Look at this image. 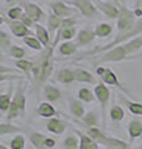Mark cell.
Here are the masks:
<instances>
[{
  "mask_svg": "<svg viewBox=\"0 0 142 149\" xmlns=\"http://www.w3.org/2000/svg\"><path fill=\"white\" fill-rule=\"evenodd\" d=\"M120 8V14L117 16V30L118 34L117 35H124L126 32H129L132 27L136 24V13L134 10H131L126 6V4H118Z\"/></svg>",
  "mask_w": 142,
  "mask_h": 149,
  "instance_id": "cell-3",
  "label": "cell"
},
{
  "mask_svg": "<svg viewBox=\"0 0 142 149\" xmlns=\"http://www.w3.org/2000/svg\"><path fill=\"white\" fill-rule=\"evenodd\" d=\"M64 149H79V142L75 137H67L64 141Z\"/></svg>",
  "mask_w": 142,
  "mask_h": 149,
  "instance_id": "cell-41",
  "label": "cell"
},
{
  "mask_svg": "<svg viewBox=\"0 0 142 149\" xmlns=\"http://www.w3.org/2000/svg\"><path fill=\"white\" fill-rule=\"evenodd\" d=\"M24 11H25V14L29 17H31L32 20H34V22H39L42 17H44V15H45V13H44V10L37 5V4H35V3H25L24 4Z\"/></svg>",
  "mask_w": 142,
  "mask_h": 149,
  "instance_id": "cell-12",
  "label": "cell"
},
{
  "mask_svg": "<svg viewBox=\"0 0 142 149\" xmlns=\"http://www.w3.org/2000/svg\"><path fill=\"white\" fill-rule=\"evenodd\" d=\"M8 54H9V56H11V57L19 60V58H24V56H25V50L22 47H19L16 45H11L10 49L8 50Z\"/></svg>",
  "mask_w": 142,
  "mask_h": 149,
  "instance_id": "cell-37",
  "label": "cell"
},
{
  "mask_svg": "<svg viewBox=\"0 0 142 149\" xmlns=\"http://www.w3.org/2000/svg\"><path fill=\"white\" fill-rule=\"evenodd\" d=\"M35 35L36 37L39 39V41L42 44V46H44L45 49L50 47V42H51V36L49 34V30H47V27H44L42 25H40L39 22H35Z\"/></svg>",
  "mask_w": 142,
  "mask_h": 149,
  "instance_id": "cell-13",
  "label": "cell"
},
{
  "mask_svg": "<svg viewBox=\"0 0 142 149\" xmlns=\"http://www.w3.org/2000/svg\"><path fill=\"white\" fill-rule=\"evenodd\" d=\"M69 103H70V109H71V113H72L75 117L81 119L84 118L85 116V108H84V104L76 98H70L69 100Z\"/></svg>",
  "mask_w": 142,
  "mask_h": 149,
  "instance_id": "cell-20",
  "label": "cell"
},
{
  "mask_svg": "<svg viewBox=\"0 0 142 149\" xmlns=\"http://www.w3.org/2000/svg\"><path fill=\"white\" fill-rule=\"evenodd\" d=\"M58 80L64 83V85H71L72 82H75V72L74 70L70 68H63L58 72Z\"/></svg>",
  "mask_w": 142,
  "mask_h": 149,
  "instance_id": "cell-22",
  "label": "cell"
},
{
  "mask_svg": "<svg viewBox=\"0 0 142 149\" xmlns=\"http://www.w3.org/2000/svg\"><path fill=\"white\" fill-rule=\"evenodd\" d=\"M55 144H56V142L54 141V139L46 138L45 142H44V147H45V148H53V147H55Z\"/></svg>",
  "mask_w": 142,
  "mask_h": 149,
  "instance_id": "cell-45",
  "label": "cell"
},
{
  "mask_svg": "<svg viewBox=\"0 0 142 149\" xmlns=\"http://www.w3.org/2000/svg\"><path fill=\"white\" fill-rule=\"evenodd\" d=\"M130 56L127 54V50L125 47L124 44H120L117 46H113V47L106 50L103 52L100 58L97 60V63H105V62H120L124 61V60L129 58Z\"/></svg>",
  "mask_w": 142,
  "mask_h": 149,
  "instance_id": "cell-5",
  "label": "cell"
},
{
  "mask_svg": "<svg viewBox=\"0 0 142 149\" xmlns=\"http://www.w3.org/2000/svg\"><path fill=\"white\" fill-rule=\"evenodd\" d=\"M75 132L80 138L79 149H98V143L95 139H92L89 134H84L79 130H75Z\"/></svg>",
  "mask_w": 142,
  "mask_h": 149,
  "instance_id": "cell-14",
  "label": "cell"
},
{
  "mask_svg": "<svg viewBox=\"0 0 142 149\" xmlns=\"http://www.w3.org/2000/svg\"><path fill=\"white\" fill-rule=\"evenodd\" d=\"M29 138H30V142L32 143V146L37 149H40V148H44V142L47 137L40 132H30Z\"/></svg>",
  "mask_w": 142,
  "mask_h": 149,
  "instance_id": "cell-27",
  "label": "cell"
},
{
  "mask_svg": "<svg viewBox=\"0 0 142 149\" xmlns=\"http://www.w3.org/2000/svg\"><path fill=\"white\" fill-rule=\"evenodd\" d=\"M0 58H1V52H0Z\"/></svg>",
  "mask_w": 142,
  "mask_h": 149,
  "instance_id": "cell-51",
  "label": "cell"
},
{
  "mask_svg": "<svg viewBox=\"0 0 142 149\" xmlns=\"http://www.w3.org/2000/svg\"><path fill=\"white\" fill-rule=\"evenodd\" d=\"M11 90L9 91L8 93H4V95L0 96V111L3 112H6L10 107V103H11Z\"/></svg>",
  "mask_w": 142,
  "mask_h": 149,
  "instance_id": "cell-33",
  "label": "cell"
},
{
  "mask_svg": "<svg viewBox=\"0 0 142 149\" xmlns=\"http://www.w3.org/2000/svg\"><path fill=\"white\" fill-rule=\"evenodd\" d=\"M20 21H22L24 24H25V25H26L27 27H31V26H34V25H35L34 20H32L31 17H29V16H27L25 13L22 14V16H21V19H20Z\"/></svg>",
  "mask_w": 142,
  "mask_h": 149,
  "instance_id": "cell-43",
  "label": "cell"
},
{
  "mask_svg": "<svg viewBox=\"0 0 142 149\" xmlns=\"http://www.w3.org/2000/svg\"><path fill=\"white\" fill-rule=\"evenodd\" d=\"M112 26L108 24V22H100L97 24L96 27H95V35L96 37H100V39H103V37H107L112 34Z\"/></svg>",
  "mask_w": 142,
  "mask_h": 149,
  "instance_id": "cell-24",
  "label": "cell"
},
{
  "mask_svg": "<svg viewBox=\"0 0 142 149\" xmlns=\"http://www.w3.org/2000/svg\"><path fill=\"white\" fill-rule=\"evenodd\" d=\"M53 52H54V49H51V46L47 47L44 56L32 66L31 73H32L34 80L37 83H41V85L45 83V81L50 77L51 72H53V68H54Z\"/></svg>",
  "mask_w": 142,
  "mask_h": 149,
  "instance_id": "cell-1",
  "label": "cell"
},
{
  "mask_svg": "<svg viewBox=\"0 0 142 149\" xmlns=\"http://www.w3.org/2000/svg\"><path fill=\"white\" fill-rule=\"evenodd\" d=\"M25 147V139L22 136H16L11 139L10 142V148L11 149H24Z\"/></svg>",
  "mask_w": 142,
  "mask_h": 149,
  "instance_id": "cell-40",
  "label": "cell"
},
{
  "mask_svg": "<svg viewBox=\"0 0 142 149\" xmlns=\"http://www.w3.org/2000/svg\"><path fill=\"white\" fill-rule=\"evenodd\" d=\"M67 4H71L74 8H76L80 11L82 16L87 17V19H93L97 16L98 10L95 6V4L91 0H67Z\"/></svg>",
  "mask_w": 142,
  "mask_h": 149,
  "instance_id": "cell-6",
  "label": "cell"
},
{
  "mask_svg": "<svg viewBox=\"0 0 142 149\" xmlns=\"http://www.w3.org/2000/svg\"><path fill=\"white\" fill-rule=\"evenodd\" d=\"M24 13H25L24 11V8H21V6H11L8 10V19H10V20H20Z\"/></svg>",
  "mask_w": 142,
  "mask_h": 149,
  "instance_id": "cell-34",
  "label": "cell"
},
{
  "mask_svg": "<svg viewBox=\"0 0 142 149\" xmlns=\"http://www.w3.org/2000/svg\"><path fill=\"white\" fill-rule=\"evenodd\" d=\"M79 98L84 102H86V103H91V102L95 101V95L89 88H81L79 91Z\"/></svg>",
  "mask_w": 142,
  "mask_h": 149,
  "instance_id": "cell-36",
  "label": "cell"
},
{
  "mask_svg": "<svg viewBox=\"0 0 142 149\" xmlns=\"http://www.w3.org/2000/svg\"><path fill=\"white\" fill-rule=\"evenodd\" d=\"M15 65L19 70H21V71L25 72L27 76H30V72L32 71V66H34V63L31 61H27V60H24V58H19L15 61Z\"/></svg>",
  "mask_w": 142,
  "mask_h": 149,
  "instance_id": "cell-30",
  "label": "cell"
},
{
  "mask_svg": "<svg viewBox=\"0 0 142 149\" xmlns=\"http://www.w3.org/2000/svg\"><path fill=\"white\" fill-rule=\"evenodd\" d=\"M113 1H115L116 4H124V5L126 4V0H113Z\"/></svg>",
  "mask_w": 142,
  "mask_h": 149,
  "instance_id": "cell-47",
  "label": "cell"
},
{
  "mask_svg": "<svg viewBox=\"0 0 142 149\" xmlns=\"http://www.w3.org/2000/svg\"><path fill=\"white\" fill-rule=\"evenodd\" d=\"M24 42H25V45H27L30 49L32 50H36V51H41L42 49H44V46H42V44L39 41V39L35 36H26L24 37Z\"/></svg>",
  "mask_w": 142,
  "mask_h": 149,
  "instance_id": "cell-29",
  "label": "cell"
},
{
  "mask_svg": "<svg viewBox=\"0 0 142 149\" xmlns=\"http://www.w3.org/2000/svg\"><path fill=\"white\" fill-rule=\"evenodd\" d=\"M19 80V78H22V76H20L19 73L16 74H8V73H4V74H0V82L3 81H9V80Z\"/></svg>",
  "mask_w": 142,
  "mask_h": 149,
  "instance_id": "cell-42",
  "label": "cell"
},
{
  "mask_svg": "<svg viewBox=\"0 0 142 149\" xmlns=\"http://www.w3.org/2000/svg\"><path fill=\"white\" fill-rule=\"evenodd\" d=\"M6 24L9 25V29L11 30L13 35L16 37H20V39H24L26 36H32L35 35L34 32L30 30V27H27L22 21L20 20H10V19H5Z\"/></svg>",
  "mask_w": 142,
  "mask_h": 149,
  "instance_id": "cell-9",
  "label": "cell"
},
{
  "mask_svg": "<svg viewBox=\"0 0 142 149\" xmlns=\"http://www.w3.org/2000/svg\"><path fill=\"white\" fill-rule=\"evenodd\" d=\"M74 72H75V81L97 85L96 78H95V76L91 72H89V71H86V70H84V68H75Z\"/></svg>",
  "mask_w": 142,
  "mask_h": 149,
  "instance_id": "cell-15",
  "label": "cell"
},
{
  "mask_svg": "<svg viewBox=\"0 0 142 149\" xmlns=\"http://www.w3.org/2000/svg\"><path fill=\"white\" fill-rule=\"evenodd\" d=\"M110 117L112 120H115V122H120V120H122L125 117V112L120 106H113L110 111Z\"/></svg>",
  "mask_w": 142,
  "mask_h": 149,
  "instance_id": "cell-35",
  "label": "cell"
},
{
  "mask_svg": "<svg viewBox=\"0 0 142 149\" xmlns=\"http://www.w3.org/2000/svg\"><path fill=\"white\" fill-rule=\"evenodd\" d=\"M66 127H67L66 122H64L63 119H59V118H51L49 122L46 123L47 130L54 134H63L65 132Z\"/></svg>",
  "mask_w": 142,
  "mask_h": 149,
  "instance_id": "cell-16",
  "label": "cell"
},
{
  "mask_svg": "<svg viewBox=\"0 0 142 149\" xmlns=\"http://www.w3.org/2000/svg\"><path fill=\"white\" fill-rule=\"evenodd\" d=\"M76 50H77V45L72 42V41H65V42H63L60 46H59V52L61 55H64V56H71V55H74L75 52H76Z\"/></svg>",
  "mask_w": 142,
  "mask_h": 149,
  "instance_id": "cell-25",
  "label": "cell"
},
{
  "mask_svg": "<svg viewBox=\"0 0 142 149\" xmlns=\"http://www.w3.org/2000/svg\"><path fill=\"white\" fill-rule=\"evenodd\" d=\"M103 144L107 149H130V146L124 141H120L117 138H111V137H105L103 141L100 143Z\"/></svg>",
  "mask_w": 142,
  "mask_h": 149,
  "instance_id": "cell-18",
  "label": "cell"
},
{
  "mask_svg": "<svg viewBox=\"0 0 142 149\" xmlns=\"http://www.w3.org/2000/svg\"><path fill=\"white\" fill-rule=\"evenodd\" d=\"M6 1H8V3H13V1H14V0H6Z\"/></svg>",
  "mask_w": 142,
  "mask_h": 149,
  "instance_id": "cell-50",
  "label": "cell"
},
{
  "mask_svg": "<svg viewBox=\"0 0 142 149\" xmlns=\"http://www.w3.org/2000/svg\"><path fill=\"white\" fill-rule=\"evenodd\" d=\"M129 134H130V137L131 139H136V138H138L141 137V134H142V123L140 122V120H131L130 124H129Z\"/></svg>",
  "mask_w": 142,
  "mask_h": 149,
  "instance_id": "cell-26",
  "label": "cell"
},
{
  "mask_svg": "<svg viewBox=\"0 0 142 149\" xmlns=\"http://www.w3.org/2000/svg\"><path fill=\"white\" fill-rule=\"evenodd\" d=\"M49 1H54V0H49Z\"/></svg>",
  "mask_w": 142,
  "mask_h": 149,
  "instance_id": "cell-52",
  "label": "cell"
},
{
  "mask_svg": "<svg viewBox=\"0 0 142 149\" xmlns=\"http://www.w3.org/2000/svg\"><path fill=\"white\" fill-rule=\"evenodd\" d=\"M95 97L98 100L101 104V111L102 113H105V108L108 103V101H110V90L103 85V83H97L96 86H95Z\"/></svg>",
  "mask_w": 142,
  "mask_h": 149,
  "instance_id": "cell-11",
  "label": "cell"
},
{
  "mask_svg": "<svg viewBox=\"0 0 142 149\" xmlns=\"http://www.w3.org/2000/svg\"><path fill=\"white\" fill-rule=\"evenodd\" d=\"M141 4H142V0H135V6L136 8H140Z\"/></svg>",
  "mask_w": 142,
  "mask_h": 149,
  "instance_id": "cell-46",
  "label": "cell"
},
{
  "mask_svg": "<svg viewBox=\"0 0 142 149\" xmlns=\"http://www.w3.org/2000/svg\"><path fill=\"white\" fill-rule=\"evenodd\" d=\"M126 106H127V108H129V111L132 114L142 116V103L132 102V101H126Z\"/></svg>",
  "mask_w": 142,
  "mask_h": 149,
  "instance_id": "cell-38",
  "label": "cell"
},
{
  "mask_svg": "<svg viewBox=\"0 0 142 149\" xmlns=\"http://www.w3.org/2000/svg\"><path fill=\"white\" fill-rule=\"evenodd\" d=\"M14 72H16L14 68L8 67V66H4V65H0V74H4V73H14Z\"/></svg>",
  "mask_w": 142,
  "mask_h": 149,
  "instance_id": "cell-44",
  "label": "cell"
},
{
  "mask_svg": "<svg viewBox=\"0 0 142 149\" xmlns=\"http://www.w3.org/2000/svg\"><path fill=\"white\" fill-rule=\"evenodd\" d=\"M11 46V37L9 36L6 31L0 29V50L8 51Z\"/></svg>",
  "mask_w": 142,
  "mask_h": 149,
  "instance_id": "cell-31",
  "label": "cell"
},
{
  "mask_svg": "<svg viewBox=\"0 0 142 149\" xmlns=\"http://www.w3.org/2000/svg\"><path fill=\"white\" fill-rule=\"evenodd\" d=\"M50 9L56 16L60 19L66 17H74L77 13V9L74 6H70L66 1H61V0H54L50 3Z\"/></svg>",
  "mask_w": 142,
  "mask_h": 149,
  "instance_id": "cell-7",
  "label": "cell"
},
{
  "mask_svg": "<svg viewBox=\"0 0 142 149\" xmlns=\"http://www.w3.org/2000/svg\"><path fill=\"white\" fill-rule=\"evenodd\" d=\"M0 149H8V148H6V147H4L3 144H0Z\"/></svg>",
  "mask_w": 142,
  "mask_h": 149,
  "instance_id": "cell-49",
  "label": "cell"
},
{
  "mask_svg": "<svg viewBox=\"0 0 142 149\" xmlns=\"http://www.w3.org/2000/svg\"><path fill=\"white\" fill-rule=\"evenodd\" d=\"M96 74H98V76L101 77V80L103 83H106V85H111V86H116L118 87L120 90L125 91V88L121 86L120 81H118V77L117 74L112 71L111 68H106V67H97L96 68Z\"/></svg>",
  "mask_w": 142,
  "mask_h": 149,
  "instance_id": "cell-10",
  "label": "cell"
},
{
  "mask_svg": "<svg viewBox=\"0 0 142 149\" xmlns=\"http://www.w3.org/2000/svg\"><path fill=\"white\" fill-rule=\"evenodd\" d=\"M4 21H5V19H4V17H1V16H0V25H3V24H4Z\"/></svg>",
  "mask_w": 142,
  "mask_h": 149,
  "instance_id": "cell-48",
  "label": "cell"
},
{
  "mask_svg": "<svg viewBox=\"0 0 142 149\" xmlns=\"http://www.w3.org/2000/svg\"><path fill=\"white\" fill-rule=\"evenodd\" d=\"M138 35H142V16L136 21L135 26L132 27V29H131L129 32H126V34H124V35H117L115 39H113L112 41H110V42H108L107 45L100 46V47H97V49L95 47L92 51H90V52H87V54L85 52V54H84V57H85L86 55H96V54H100V52H105L106 50L113 47V46L120 45V44L125 42V41L130 40V39H132V37H135V36H138Z\"/></svg>",
  "mask_w": 142,
  "mask_h": 149,
  "instance_id": "cell-2",
  "label": "cell"
},
{
  "mask_svg": "<svg viewBox=\"0 0 142 149\" xmlns=\"http://www.w3.org/2000/svg\"><path fill=\"white\" fill-rule=\"evenodd\" d=\"M61 21H63V19H60L59 16H56L53 11L49 14L46 27H47V30H49V34H50L51 37H53V36L56 34V32H58L59 27H60V25H61Z\"/></svg>",
  "mask_w": 142,
  "mask_h": 149,
  "instance_id": "cell-19",
  "label": "cell"
},
{
  "mask_svg": "<svg viewBox=\"0 0 142 149\" xmlns=\"http://www.w3.org/2000/svg\"><path fill=\"white\" fill-rule=\"evenodd\" d=\"M95 6L97 10L102 13L105 16L112 20H116L118 14H120V8L118 4H115V1H110V0H95Z\"/></svg>",
  "mask_w": 142,
  "mask_h": 149,
  "instance_id": "cell-8",
  "label": "cell"
},
{
  "mask_svg": "<svg viewBox=\"0 0 142 149\" xmlns=\"http://www.w3.org/2000/svg\"><path fill=\"white\" fill-rule=\"evenodd\" d=\"M87 134L90 137H91L92 139H95L98 144H100L102 141H103V138L106 137V134L102 132V130H100L97 127H90L89 130H87Z\"/></svg>",
  "mask_w": 142,
  "mask_h": 149,
  "instance_id": "cell-32",
  "label": "cell"
},
{
  "mask_svg": "<svg viewBox=\"0 0 142 149\" xmlns=\"http://www.w3.org/2000/svg\"><path fill=\"white\" fill-rule=\"evenodd\" d=\"M95 31L90 30V29H81L77 32V46H86L89 44H91L95 40Z\"/></svg>",
  "mask_w": 142,
  "mask_h": 149,
  "instance_id": "cell-17",
  "label": "cell"
},
{
  "mask_svg": "<svg viewBox=\"0 0 142 149\" xmlns=\"http://www.w3.org/2000/svg\"><path fill=\"white\" fill-rule=\"evenodd\" d=\"M37 114L40 117H45V118H50V117H54L56 114V109L51 106L49 102H41L37 107Z\"/></svg>",
  "mask_w": 142,
  "mask_h": 149,
  "instance_id": "cell-23",
  "label": "cell"
},
{
  "mask_svg": "<svg viewBox=\"0 0 142 149\" xmlns=\"http://www.w3.org/2000/svg\"><path fill=\"white\" fill-rule=\"evenodd\" d=\"M22 132V128L14 125L10 123H0V137L1 136H8V134H15Z\"/></svg>",
  "mask_w": 142,
  "mask_h": 149,
  "instance_id": "cell-28",
  "label": "cell"
},
{
  "mask_svg": "<svg viewBox=\"0 0 142 149\" xmlns=\"http://www.w3.org/2000/svg\"><path fill=\"white\" fill-rule=\"evenodd\" d=\"M44 96L49 102H56L61 98V92L59 88H56L51 85L44 86Z\"/></svg>",
  "mask_w": 142,
  "mask_h": 149,
  "instance_id": "cell-21",
  "label": "cell"
},
{
  "mask_svg": "<svg viewBox=\"0 0 142 149\" xmlns=\"http://www.w3.org/2000/svg\"><path fill=\"white\" fill-rule=\"evenodd\" d=\"M76 22L77 21H76V19H75V16L63 19L61 25L59 27L58 32H56L55 40H54L53 45H51V49H55L60 40L69 41V40L72 39V37L76 36Z\"/></svg>",
  "mask_w": 142,
  "mask_h": 149,
  "instance_id": "cell-4",
  "label": "cell"
},
{
  "mask_svg": "<svg viewBox=\"0 0 142 149\" xmlns=\"http://www.w3.org/2000/svg\"><path fill=\"white\" fill-rule=\"evenodd\" d=\"M82 120H84L85 124L89 125V127H96L97 125V117L93 112H87V113L84 116Z\"/></svg>",
  "mask_w": 142,
  "mask_h": 149,
  "instance_id": "cell-39",
  "label": "cell"
}]
</instances>
